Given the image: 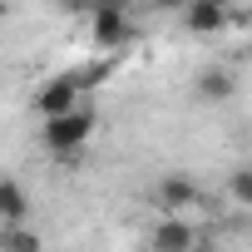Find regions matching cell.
<instances>
[{"label": "cell", "instance_id": "6da1fadb", "mask_svg": "<svg viewBox=\"0 0 252 252\" xmlns=\"http://www.w3.org/2000/svg\"><path fill=\"white\" fill-rule=\"evenodd\" d=\"M94 129H99V119L84 104H74L64 114H45V149L50 154H74V149H84L94 139Z\"/></svg>", "mask_w": 252, "mask_h": 252}, {"label": "cell", "instance_id": "7a4b0ae2", "mask_svg": "<svg viewBox=\"0 0 252 252\" xmlns=\"http://www.w3.org/2000/svg\"><path fill=\"white\" fill-rule=\"evenodd\" d=\"M89 35H94L99 50H119V45L134 40V15L119 10V5H94L89 10Z\"/></svg>", "mask_w": 252, "mask_h": 252}, {"label": "cell", "instance_id": "3957f363", "mask_svg": "<svg viewBox=\"0 0 252 252\" xmlns=\"http://www.w3.org/2000/svg\"><path fill=\"white\" fill-rule=\"evenodd\" d=\"M193 242H198V232L183 222V213H163L154 222V232H149V247L154 252H193Z\"/></svg>", "mask_w": 252, "mask_h": 252}, {"label": "cell", "instance_id": "277c9868", "mask_svg": "<svg viewBox=\"0 0 252 252\" xmlns=\"http://www.w3.org/2000/svg\"><path fill=\"white\" fill-rule=\"evenodd\" d=\"M193 94H198L203 104H227V99L237 94V79H232V69H222V64H208V69H198V79H193Z\"/></svg>", "mask_w": 252, "mask_h": 252}, {"label": "cell", "instance_id": "5b68a950", "mask_svg": "<svg viewBox=\"0 0 252 252\" xmlns=\"http://www.w3.org/2000/svg\"><path fill=\"white\" fill-rule=\"evenodd\" d=\"M79 94H84L79 79H74V74H60V79H50V84L35 94V109H40V114H64V109L79 104Z\"/></svg>", "mask_w": 252, "mask_h": 252}, {"label": "cell", "instance_id": "8992f818", "mask_svg": "<svg viewBox=\"0 0 252 252\" xmlns=\"http://www.w3.org/2000/svg\"><path fill=\"white\" fill-rule=\"evenodd\" d=\"M198 198H203V193H198V183H193V178H183V173H168V178L158 183V208H163V213H188Z\"/></svg>", "mask_w": 252, "mask_h": 252}, {"label": "cell", "instance_id": "52a82bcc", "mask_svg": "<svg viewBox=\"0 0 252 252\" xmlns=\"http://www.w3.org/2000/svg\"><path fill=\"white\" fill-rule=\"evenodd\" d=\"M183 25L193 35H218L227 25V5H213V0H188L183 5Z\"/></svg>", "mask_w": 252, "mask_h": 252}, {"label": "cell", "instance_id": "ba28073f", "mask_svg": "<svg viewBox=\"0 0 252 252\" xmlns=\"http://www.w3.org/2000/svg\"><path fill=\"white\" fill-rule=\"evenodd\" d=\"M30 218V198L15 178H0V222H25Z\"/></svg>", "mask_w": 252, "mask_h": 252}, {"label": "cell", "instance_id": "9c48e42d", "mask_svg": "<svg viewBox=\"0 0 252 252\" xmlns=\"http://www.w3.org/2000/svg\"><path fill=\"white\" fill-rule=\"evenodd\" d=\"M0 247H40V237L25 222H0Z\"/></svg>", "mask_w": 252, "mask_h": 252}, {"label": "cell", "instance_id": "30bf717a", "mask_svg": "<svg viewBox=\"0 0 252 252\" xmlns=\"http://www.w3.org/2000/svg\"><path fill=\"white\" fill-rule=\"evenodd\" d=\"M227 188H232V203L237 208H252V168H232Z\"/></svg>", "mask_w": 252, "mask_h": 252}, {"label": "cell", "instance_id": "8fae6325", "mask_svg": "<svg viewBox=\"0 0 252 252\" xmlns=\"http://www.w3.org/2000/svg\"><path fill=\"white\" fill-rule=\"evenodd\" d=\"M60 10H64V15H89L94 0H60Z\"/></svg>", "mask_w": 252, "mask_h": 252}, {"label": "cell", "instance_id": "7c38bea8", "mask_svg": "<svg viewBox=\"0 0 252 252\" xmlns=\"http://www.w3.org/2000/svg\"><path fill=\"white\" fill-rule=\"evenodd\" d=\"M158 10H183V0H154Z\"/></svg>", "mask_w": 252, "mask_h": 252}, {"label": "cell", "instance_id": "4fadbf2b", "mask_svg": "<svg viewBox=\"0 0 252 252\" xmlns=\"http://www.w3.org/2000/svg\"><path fill=\"white\" fill-rule=\"evenodd\" d=\"M183 5H188V0H183ZM213 5H227V0H213Z\"/></svg>", "mask_w": 252, "mask_h": 252}, {"label": "cell", "instance_id": "5bb4252c", "mask_svg": "<svg viewBox=\"0 0 252 252\" xmlns=\"http://www.w3.org/2000/svg\"><path fill=\"white\" fill-rule=\"evenodd\" d=\"M0 5H5V0H0Z\"/></svg>", "mask_w": 252, "mask_h": 252}]
</instances>
